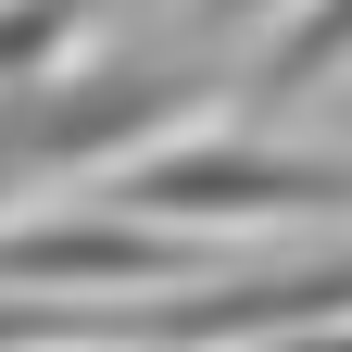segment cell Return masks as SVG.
<instances>
[{
    "instance_id": "cell-1",
    "label": "cell",
    "mask_w": 352,
    "mask_h": 352,
    "mask_svg": "<svg viewBox=\"0 0 352 352\" xmlns=\"http://www.w3.org/2000/svg\"><path fill=\"white\" fill-rule=\"evenodd\" d=\"M189 101H201V88L176 76V63H113V76H88V88H38V113L0 139V176H76V164H101V151H139Z\"/></svg>"
},
{
    "instance_id": "cell-2",
    "label": "cell",
    "mask_w": 352,
    "mask_h": 352,
    "mask_svg": "<svg viewBox=\"0 0 352 352\" xmlns=\"http://www.w3.org/2000/svg\"><path fill=\"white\" fill-rule=\"evenodd\" d=\"M189 252L176 227H51V239H0V277H164Z\"/></svg>"
},
{
    "instance_id": "cell-5",
    "label": "cell",
    "mask_w": 352,
    "mask_h": 352,
    "mask_svg": "<svg viewBox=\"0 0 352 352\" xmlns=\"http://www.w3.org/2000/svg\"><path fill=\"white\" fill-rule=\"evenodd\" d=\"M101 13H126V0H101Z\"/></svg>"
},
{
    "instance_id": "cell-3",
    "label": "cell",
    "mask_w": 352,
    "mask_h": 352,
    "mask_svg": "<svg viewBox=\"0 0 352 352\" xmlns=\"http://www.w3.org/2000/svg\"><path fill=\"white\" fill-rule=\"evenodd\" d=\"M352 63V0H315L277 51H264V88H315V76H340Z\"/></svg>"
},
{
    "instance_id": "cell-4",
    "label": "cell",
    "mask_w": 352,
    "mask_h": 352,
    "mask_svg": "<svg viewBox=\"0 0 352 352\" xmlns=\"http://www.w3.org/2000/svg\"><path fill=\"white\" fill-rule=\"evenodd\" d=\"M252 13H277V0H214V25H252Z\"/></svg>"
}]
</instances>
